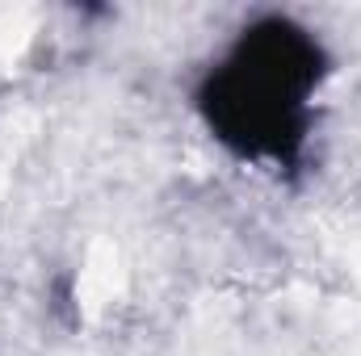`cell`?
Wrapping results in <instances>:
<instances>
[{
    "label": "cell",
    "instance_id": "obj_1",
    "mask_svg": "<svg viewBox=\"0 0 361 356\" xmlns=\"http://www.w3.org/2000/svg\"><path fill=\"white\" fill-rule=\"evenodd\" d=\"M332 59L294 17H257L210 63L193 109L210 139L244 164L294 168L315 130V105Z\"/></svg>",
    "mask_w": 361,
    "mask_h": 356
}]
</instances>
